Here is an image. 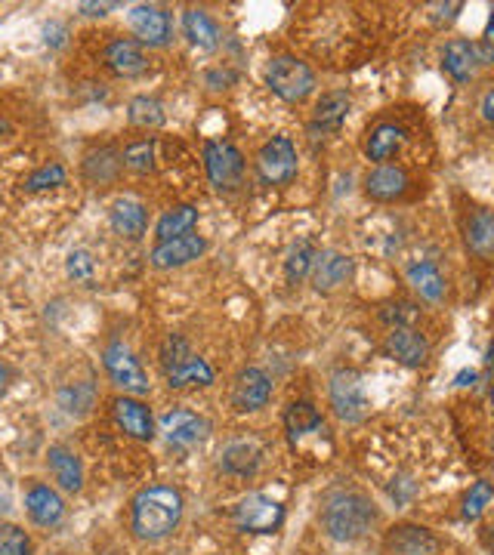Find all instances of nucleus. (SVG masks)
Instances as JSON below:
<instances>
[{
	"label": "nucleus",
	"instance_id": "obj_36",
	"mask_svg": "<svg viewBox=\"0 0 494 555\" xmlns=\"http://www.w3.org/2000/svg\"><path fill=\"white\" fill-rule=\"evenodd\" d=\"M68 173L62 164H47L41 170H34L28 179H25V189L28 192H47V189H59V185H65Z\"/></svg>",
	"mask_w": 494,
	"mask_h": 555
},
{
	"label": "nucleus",
	"instance_id": "obj_45",
	"mask_svg": "<svg viewBox=\"0 0 494 555\" xmlns=\"http://www.w3.org/2000/svg\"><path fill=\"white\" fill-rule=\"evenodd\" d=\"M485 546L494 552V525H488V528H485Z\"/></svg>",
	"mask_w": 494,
	"mask_h": 555
},
{
	"label": "nucleus",
	"instance_id": "obj_42",
	"mask_svg": "<svg viewBox=\"0 0 494 555\" xmlns=\"http://www.w3.org/2000/svg\"><path fill=\"white\" fill-rule=\"evenodd\" d=\"M112 10V4H81V13H87V16H105Z\"/></svg>",
	"mask_w": 494,
	"mask_h": 555
},
{
	"label": "nucleus",
	"instance_id": "obj_3",
	"mask_svg": "<svg viewBox=\"0 0 494 555\" xmlns=\"http://www.w3.org/2000/svg\"><path fill=\"white\" fill-rule=\"evenodd\" d=\"M266 84L285 102H303L315 90V74L297 56H275L266 68Z\"/></svg>",
	"mask_w": 494,
	"mask_h": 555
},
{
	"label": "nucleus",
	"instance_id": "obj_9",
	"mask_svg": "<svg viewBox=\"0 0 494 555\" xmlns=\"http://www.w3.org/2000/svg\"><path fill=\"white\" fill-rule=\"evenodd\" d=\"M494 62V47L488 44H470V41H461V37H454V41L445 47V71L454 84H467L473 81V74L479 65H488Z\"/></svg>",
	"mask_w": 494,
	"mask_h": 555
},
{
	"label": "nucleus",
	"instance_id": "obj_28",
	"mask_svg": "<svg viewBox=\"0 0 494 555\" xmlns=\"http://www.w3.org/2000/svg\"><path fill=\"white\" fill-rule=\"evenodd\" d=\"M408 284L430 303H439L445 296V278L433 263H411L408 266Z\"/></svg>",
	"mask_w": 494,
	"mask_h": 555
},
{
	"label": "nucleus",
	"instance_id": "obj_20",
	"mask_svg": "<svg viewBox=\"0 0 494 555\" xmlns=\"http://www.w3.org/2000/svg\"><path fill=\"white\" fill-rule=\"evenodd\" d=\"M365 192L374 201H396L408 192V173L396 164H380L377 170L368 173L365 179Z\"/></svg>",
	"mask_w": 494,
	"mask_h": 555
},
{
	"label": "nucleus",
	"instance_id": "obj_39",
	"mask_svg": "<svg viewBox=\"0 0 494 555\" xmlns=\"http://www.w3.org/2000/svg\"><path fill=\"white\" fill-rule=\"evenodd\" d=\"M65 269H68V275H72L75 281H90L93 272H96V263H93V256L87 250H72V253H68Z\"/></svg>",
	"mask_w": 494,
	"mask_h": 555
},
{
	"label": "nucleus",
	"instance_id": "obj_35",
	"mask_svg": "<svg viewBox=\"0 0 494 555\" xmlns=\"http://www.w3.org/2000/svg\"><path fill=\"white\" fill-rule=\"evenodd\" d=\"M124 161H118V155L112 152V148H102L99 155H90L87 158V176L93 179V182H112L115 176H118V167H121Z\"/></svg>",
	"mask_w": 494,
	"mask_h": 555
},
{
	"label": "nucleus",
	"instance_id": "obj_18",
	"mask_svg": "<svg viewBox=\"0 0 494 555\" xmlns=\"http://www.w3.org/2000/svg\"><path fill=\"white\" fill-rule=\"evenodd\" d=\"M25 509L31 515V522L41 528H56L65 515V503L50 485H31L25 494Z\"/></svg>",
	"mask_w": 494,
	"mask_h": 555
},
{
	"label": "nucleus",
	"instance_id": "obj_40",
	"mask_svg": "<svg viewBox=\"0 0 494 555\" xmlns=\"http://www.w3.org/2000/svg\"><path fill=\"white\" fill-rule=\"evenodd\" d=\"M380 318L390 324V327H411L417 321V309L408 306V303H396V306H386L380 312Z\"/></svg>",
	"mask_w": 494,
	"mask_h": 555
},
{
	"label": "nucleus",
	"instance_id": "obj_26",
	"mask_svg": "<svg viewBox=\"0 0 494 555\" xmlns=\"http://www.w3.org/2000/svg\"><path fill=\"white\" fill-rule=\"evenodd\" d=\"M402 145H405V130L402 127H396V124H377L368 133L365 155L371 161H390Z\"/></svg>",
	"mask_w": 494,
	"mask_h": 555
},
{
	"label": "nucleus",
	"instance_id": "obj_23",
	"mask_svg": "<svg viewBox=\"0 0 494 555\" xmlns=\"http://www.w3.org/2000/svg\"><path fill=\"white\" fill-rule=\"evenodd\" d=\"M464 241L473 256L479 259H494V210L482 207L467 219Z\"/></svg>",
	"mask_w": 494,
	"mask_h": 555
},
{
	"label": "nucleus",
	"instance_id": "obj_31",
	"mask_svg": "<svg viewBox=\"0 0 494 555\" xmlns=\"http://www.w3.org/2000/svg\"><path fill=\"white\" fill-rule=\"evenodd\" d=\"M260 466V448L251 441H235L223 451V469L232 475H254Z\"/></svg>",
	"mask_w": 494,
	"mask_h": 555
},
{
	"label": "nucleus",
	"instance_id": "obj_13",
	"mask_svg": "<svg viewBox=\"0 0 494 555\" xmlns=\"http://www.w3.org/2000/svg\"><path fill=\"white\" fill-rule=\"evenodd\" d=\"M112 414L118 420V426L133 435L136 441H152L155 438V420L146 401H139L133 395H121L112 401Z\"/></svg>",
	"mask_w": 494,
	"mask_h": 555
},
{
	"label": "nucleus",
	"instance_id": "obj_15",
	"mask_svg": "<svg viewBox=\"0 0 494 555\" xmlns=\"http://www.w3.org/2000/svg\"><path fill=\"white\" fill-rule=\"evenodd\" d=\"M102 59L118 74V78H139V74H146V68H149L143 44L130 41V37H118V41H112L109 47H105Z\"/></svg>",
	"mask_w": 494,
	"mask_h": 555
},
{
	"label": "nucleus",
	"instance_id": "obj_6",
	"mask_svg": "<svg viewBox=\"0 0 494 555\" xmlns=\"http://www.w3.org/2000/svg\"><path fill=\"white\" fill-rule=\"evenodd\" d=\"M257 173L266 185H285L297 176V148L291 136H275L260 148Z\"/></svg>",
	"mask_w": 494,
	"mask_h": 555
},
{
	"label": "nucleus",
	"instance_id": "obj_29",
	"mask_svg": "<svg viewBox=\"0 0 494 555\" xmlns=\"http://www.w3.org/2000/svg\"><path fill=\"white\" fill-rule=\"evenodd\" d=\"M195 222H198V210H195V207H189V204L167 210V213L158 219V226H155L158 244L173 241V238H180V235H189V232L195 229Z\"/></svg>",
	"mask_w": 494,
	"mask_h": 555
},
{
	"label": "nucleus",
	"instance_id": "obj_32",
	"mask_svg": "<svg viewBox=\"0 0 494 555\" xmlns=\"http://www.w3.org/2000/svg\"><path fill=\"white\" fill-rule=\"evenodd\" d=\"M315 256H319V253H315V241H312V238H303V241H297V244L291 247V253H288V259H285V275H288L291 284L303 281V278L312 272Z\"/></svg>",
	"mask_w": 494,
	"mask_h": 555
},
{
	"label": "nucleus",
	"instance_id": "obj_34",
	"mask_svg": "<svg viewBox=\"0 0 494 555\" xmlns=\"http://www.w3.org/2000/svg\"><path fill=\"white\" fill-rule=\"evenodd\" d=\"M124 167L136 173H149L155 167V139H136L124 148Z\"/></svg>",
	"mask_w": 494,
	"mask_h": 555
},
{
	"label": "nucleus",
	"instance_id": "obj_4",
	"mask_svg": "<svg viewBox=\"0 0 494 555\" xmlns=\"http://www.w3.org/2000/svg\"><path fill=\"white\" fill-rule=\"evenodd\" d=\"M102 364H105V374L112 377V383L118 389H124L127 395L139 398V395H146L149 392V377H146V370L139 367V361L133 358L130 346H124L121 340L109 343L102 352Z\"/></svg>",
	"mask_w": 494,
	"mask_h": 555
},
{
	"label": "nucleus",
	"instance_id": "obj_11",
	"mask_svg": "<svg viewBox=\"0 0 494 555\" xmlns=\"http://www.w3.org/2000/svg\"><path fill=\"white\" fill-rule=\"evenodd\" d=\"M130 28L136 34V41L149 44V47H164L173 34V22H170L167 10L152 7V4H139L130 10Z\"/></svg>",
	"mask_w": 494,
	"mask_h": 555
},
{
	"label": "nucleus",
	"instance_id": "obj_19",
	"mask_svg": "<svg viewBox=\"0 0 494 555\" xmlns=\"http://www.w3.org/2000/svg\"><path fill=\"white\" fill-rule=\"evenodd\" d=\"M161 432L170 444H183V448H189V444H195L207 435V423L198 414L176 407V411L161 417Z\"/></svg>",
	"mask_w": 494,
	"mask_h": 555
},
{
	"label": "nucleus",
	"instance_id": "obj_8",
	"mask_svg": "<svg viewBox=\"0 0 494 555\" xmlns=\"http://www.w3.org/2000/svg\"><path fill=\"white\" fill-rule=\"evenodd\" d=\"M331 404H334L337 417L346 423H359L368 414L365 383L356 370H337L331 377Z\"/></svg>",
	"mask_w": 494,
	"mask_h": 555
},
{
	"label": "nucleus",
	"instance_id": "obj_12",
	"mask_svg": "<svg viewBox=\"0 0 494 555\" xmlns=\"http://www.w3.org/2000/svg\"><path fill=\"white\" fill-rule=\"evenodd\" d=\"M272 398V380L263 374L260 367H247L235 377L232 386V404L235 411H260Z\"/></svg>",
	"mask_w": 494,
	"mask_h": 555
},
{
	"label": "nucleus",
	"instance_id": "obj_21",
	"mask_svg": "<svg viewBox=\"0 0 494 555\" xmlns=\"http://www.w3.org/2000/svg\"><path fill=\"white\" fill-rule=\"evenodd\" d=\"M352 275V259L337 253V250H325L315 256L312 263V281H315V290H337L340 284H346V278Z\"/></svg>",
	"mask_w": 494,
	"mask_h": 555
},
{
	"label": "nucleus",
	"instance_id": "obj_30",
	"mask_svg": "<svg viewBox=\"0 0 494 555\" xmlns=\"http://www.w3.org/2000/svg\"><path fill=\"white\" fill-rule=\"evenodd\" d=\"M285 426H288V435H291V441H300L303 435H309V432H319V429H325V423H322V414L315 411V407L309 404V401H294L291 407H288V414H285Z\"/></svg>",
	"mask_w": 494,
	"mask_h": 555
},
{
	"label": "nucleus",
	"instance_id": "obj_22",
	"mask_svg": "<svg viewBox=\"0 0 494 555\" xmlns=\"http://www.w3.org/2000/svg\"><path fill=\"white\" fill-rule=\"evenodd\" d=\"M146 226H149V213L146 207L139 204L136 198H118L112 204V229L121 235V238H143L146 235Z\"/></svg>",
	"mask_w": 494,
	"mask_h": 555
},
{
	"label": "nucleus",
	"instance_id": "obj_5",
	"mask_svg": "<svg viewBox=\"0 0 494 555\" xmlns=\"http://www.w3.org/2000/svg\"><path fill=\"white\" fill-rule=\"evenodd\" d=\"M235 525L247 534H275L285 525V506L263 494H247L235 506Z\"/></svg>",
	"mask_w": 494,
	"mask_h": 555
},
{
	"label": "nucleus",
	"instance_id": "obj_16",
	"mask_svg": "<svg viewBox=\"0 0 494 555\" xmlns=\"http://www.w3.org/2000/svg\"><path fill=\"white\" fill-rule=\"evenodd\" d=\"M386 355L396 358L405 367H420L430 355V343L420 337L414 327H393L386 333V343H383Z\"/></svg>",
	"mask_w": 494,
	"mask_h": 555
},
{
	"label": "nucleus",
	"instance_id": "obj_46",
	"mask_svg": "<svg viewBox=\"0 0 494 555\" xmlns=\"http://www.w3.org/2000/svg\"><path fill=\"white\" fill-rule=\"evenodd\" d=\"M491 414H494V389H491Z\"/></svg>",
	"mask_w": 494,
	"mask_h": 555
},
{
	"label": "nucleus",
	"instance_id": "obj_14",
	"mask_svg": "<svg viewBox=\"0 0 494 555\" xmlns=\"http://www.w3.org/2000/svg\"><path fill=\"white\" fill-rule=\"evenodd\" d=\"M207 250V241L201 235H180L173 241H164L152 250V266L155 269H180V266H189L195 259Z\"/></svg>",
	"mask_w": 494,
	"mask_h": 555
},
{
	"label": "nucleus",
	"instance_id": "obj_33",
	"mask_svg": "<svg viewBox=\"0 0 494 555\" xmlns=\"http://www.w3.org/2000/svg\"><path fill=\"white\" fill-rule=\"evenodd\" d=\"M127 118H130V124H133V127H139V130H155V127H161V124H164V111H161V105H158L155 99H149V96H136V99L130 102Z\"/></svg>",
	"mask_w": 494,
	"mask_h": 555
},
{
	"label": "nucleus",
	"instance_id": "obj_47",
	"mask_svg": "<svg viewBox=\"0 0 494 555\" xmlns=\"http://www.w3.org/2000/svg\"><path fill=\"white\" fill-rule=\"evenodd\" d=\"M491 19H494V7H491Z\"/></svg>",
	"mask_w": 494,
	"mask_h": 555
},
{
	"label": "nucleus",
	"instance_id": "obj_17",
	"mask_svg": "<svg viewBox=\"0 0 494 555\" xmlns=\"http://www.w3.org/2000/svg\"><path fill=\"white\" fill-rule=\"evenodd\" d=\"M346 115H349V93H346V90H331V93H325L319 102H315L309 130H312L315 136H319V133H322V136L337 133V130L343 127Z\"/></svg>",
	"mask_w": 494,
	"mask_h": 555
},
{
	"label": "nucleus",
	"instance_id": "obj_41",
	"mask_svg": "<svg viewBox=\"0 0 494 555\" xmlns=\"http://www.w3.org/2000/svg\"><path fill=\"white\" fill-rule=\"evenodd\" d=\"M482 118H485L488 124H494V87L482 96Z\"/></svg>",
	"mask_w": 494,
	"mask_h": 555
},
{
	"label": "nucleus",
	"instance_id": "obj_38",
	"mask_svg": "<svg viewBox=\"0 0 494 555\" xmlns=\"http://www.w3.org/2000/svg\"><path fill=\"white\" fill-rule=\"evenodd\" d=\"M494 500V488H491V481H476V485L470 488L467 500H464V518H479L485 512V506Z\"/></svg>",
	"mask_w": 494,
	"mask_h": 555
},
{
	"label": "nucleus",
	"instance_id": "obj_37",
	"mask_svg": "<svg viewBox=\"0 0 494 555\" xmlns=\"http://www.w3.org/2000/svg\"><path fill=\"white\" fill-rule=\"evenodd\" d=\"M0 555H31V540L22 528L0 522Z\"/></svg>",
	"mask_w": 494,
	"mask_h": 555
},
{
	"label": "nucleus",
	"instance_id": "obj_1",
	"mask_svg": "<svg viewBox=\"0 0 494 555\" xmlns=\"http://www.w3.org/2000/svg\"><path fill=\"white\" fill-rule=\"evenodd\" d=\"M183 518V494L167 485H152L133 500V534L139 540H164Z\"/></svg>",
	"mask_w": 494,
	"mask_h": 555
},
{
	"label": "nucleus",
	"instance_id": "obj_27",
	"mask_svg": "<svg viewBox=\"0 0 494 555\" xmlns=\"http://www.w3.org/2000/svg\"><path fill=\"white\" fill-rule=\"evenodd\" d=\"M183 31L198 50H214L220 44V28L204 10H186L183 13Z\"/></svg>",
	"mask_w": 494,
	"mask_h": 555
},
{
	"label": "nucleus",
	"instance_id": "obj_10",
	"mask_svg": "<svg viewBox=\"0 0 494 555\" xmlns=\"http://www.w3.org/2000/svg\"><path fill=\"white\" fill-rule=\"evenodd\" d=\"M386 555H439L442 540L420 525H396L383 540Z\"/></svg>",
	"mask_w": 494,
	"mask_h": 555
},
{
	"label": "nucleus",
	"instance_id": "obj_7",
	"mask_svg": "<svg viewBox=\"0 0 494 555\" xmlns=\"http://www.w3.org/2000/svg\"><path fill=\"white\" fill-rule=\"evenodd\" d=\"M204 167H207V176L210 182L217 185V189L229 192L235 185H241V176H244V155L232 142H204Z\"/></svg>",
	"mask_w": 494,
	"mask_h": 555
},
{
	"label": "nucleus",
	"instance_id": "obj_43",
	"mask_svg": "<svg viewBox=\"0 0 494 555\" xmlns=\"http://www.w3.org/2000/svg\"><path fill=\"white\" fill-rule=\"evenodd\" d=\"M476 380V370H461V374H457V386H470Z\"/></svg>",
	"mask_w": 494,
	"mask_h": 555
},
{
	"label": "nucleus",
	"instance_id": "obj_44",
	"mask_svg": "<svg viewBox=\"0 0 494 555\" xmlns=\"http://www.w3.org/2000/svg\"><path fill=\"white\" fill-rule=\"evenodd\" d=\"M7 383H10V370H7L4 364H0V395L7 392Z\"/></svg>",
	"mask_w": 494,
	"mask_h": 555
},
{
	"label": "nucleus",
	"instance_id": "obj_24",
	"mask_svg": "<svg viewBox=\"0 0 494 555\" xmlns=\"http://www.w3.org/2000/svg\"><path fill=\"white\" fill-rule=\"evenodd\" d=\"M164 374H167L170 389H189V386H210L214 383V367L198 355H186L183 361H176L170 370H164Z\"/></svg>",
	"mask_w": 494,
	"mask_h": 555
},
{
	"label": "nucleus",
	"instance_id": "obj_25",
	"mask_svg": "<svg viewBox=\"0 0 494 555\" xmlns=\"http://www.w3.org/2000/svg\"><path fill=\"white\" fill-rule=\"evenodd\" d=\"M47 463H50V472H53V478L59 481L62 491H68V494H78V491H81V485H84V469H81V460H78L72 451L50 448Z\"/></svg>",
	"mask_w": 494,
	"mask_h": 555
},
{
	"label": "nucleus",
	"instance_id": "obj_2",
	"mask_svg": "<svg viewBox=\"0 0 494 555\" xmlns=\"http://www.w3.org/2000/svg\"><path fill=\"white\" fill-rule=\"evenodd\" d=\"M374 522H377L374 503L359 491H337L325 500L322 528L340 543L362 540L371 531Z\"/></svg>",
	"mask_w": 494,
	"mask_h": 555
}]
</instances>
